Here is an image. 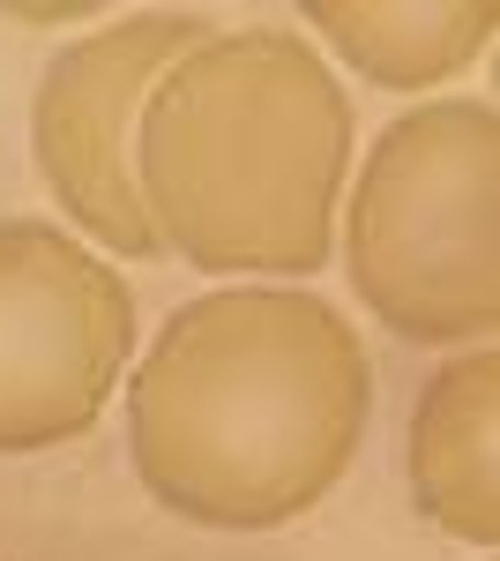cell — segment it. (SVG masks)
<instances>
[{
	"label": "cell",
	"mask_w": 500,
	"mask_h": 561,
	"mask_svg": "<svg viewBox=\"0 0 500 561\" xmlns=\"http://www.w3.org/2000/svg\"><path fill=\"white\" fill-rule=\"evenodd\" d=\"M374 375L314 293H202L172 307L127 382V449L172 517L269 531L351 472Z\"/></svg>",
	"instance_id": "6da1fadb"
},
{
	"label": "cell",
	"mask_w": 500,
	"mask_h": 561,
	"mask_svg": "<svg viewBox=\"0 0 500 561\" xmlns=\"http://www.w3.org/2000/svg\"><path fill=\"white\" fill-rule=\"evenodd\" d=\"M344 165L351 98L322 53L277 23L209 31L165 68L135 128L150 225L195 270H322Z\"/></svg>",
	"instance_id": "7a4b0ae2"
},
{
	"label": "cell",
	"mask_w": 500,
	"mask_h": 561,
	"mask_svg": "<svg viewBox=\"0 0 500 561\" xmlns=\"http://www.w3.org/2000/svg\"><path fill=\"white\" fill-rule=\"evenodd\" d=\"M344 262L359 300L411 345H470L500 322V121L433 98L388 121L351 187Z\"/></svg>",
	"instance_id": "3957f363"
},
{
	"label": "cell",
	"mask_w": 500,
	"mask_h": 561,
	"mask_svg": "<svg viewBox=\"0 0 500 561\" xmlns=\"http://www.w3.org/2000/svg\"><path fill=\"white\" fill-rule=\"evenodd\" d=\"M135 352V293L45 217H0V457L97 427Z\"/></svg>",
	"instance_id": "277c9868"
},
{
	"label": "cell",
	"mask_w": 500,
	"mask_h": 561,
	"mask_svg": "<svg viewBox=\"0 0 500 561\" xmlns=\"http://www.w3.org/2000/svg\"><path fill=\"white\" fill-rule=\"evenodd\" d=\"M209 38V15L195 8H158V15H127L97 38L68 45L38 83L31 105V142H38V173L53 187V203L83 225L90 240H105L113 255H165L150 203L135 187V128L150 90L165 83V68L179 53H195Z\"/></svg>",
	"instance_id": "5b68a950"
},
{
	"label": "cell",
	"mask_w": 500,
	"mask_h": 561,
	"mask_svg": "<svg viewBox=\"0 0 500 561\" xmlns=\"http://www.w3.org/2000/svg\"><path fill=\"white\" fill-rule=\"evenodd\" d=\"M493 442H500V359L478 345L470 359H449L411 412V494L463 547L500 539Z\"/></svg>",
	"instance_id": "8992f818"
},
{
	"label": "cell",
	"mask_w": 500,
	"mask_h": 561,
	"mask_svg": "<svg viewBox=\"0 0 500 561\" xmlns=\"http://www.w3.org/2000/svg\"><path fill=\"white\" fill-rule=\"evenodd\" d=\"M306 23H322V38L359 76L388 90H426L493 45L500 8L493 0H314Z\"/></svg>",
	"instance_id": "52a82bcc"
}]
</instances>
